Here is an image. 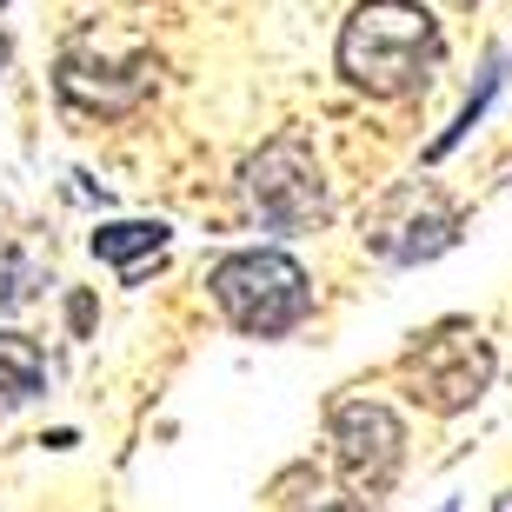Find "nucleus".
<instances>
[{
	"mask_svg": "<svg viewBox=\"0 0 512 512\" xmlns=\"http://www.w3.org/2000/svg\"><path fill=\"white\" fill-rule=\"evenodd\" d=\"M399 380H406L413 406L453 419V413H466V406H479V393L493 386V346L479 340L466 320H446L399 360Z\"/></svg>",
	"mask_w": 512,
	"mask_h": 512,
	"instance_id": "20e7f679",
	"label": "nucleus"
},
{
	"mask_svg": "<svg viewBox=\"0 0 512 512\" xmlns=\"http://www.w3.org/2000/svg\"><path fill=\"white\" fill-rule=\"evenodd\" d=\"M240 187H247V207L260 213L266 233H306L333 213L320 160H313V147L293 140V133H280V140H266V147L253 153L247 167H240Z\"/></svg>",
	"mask_w": 512,
	"mask_h": 512,
	"instance_id": "7ed1b4c3",
	"label": "nucleus"
},
{
	"mask_svg": "<svg viewBox=\"0 0 512 512\" xmlns=\"http://www.w3.org/2000/svg\"><path fill=\"white\" fill-rule=\"evenodd\" d=\"M0 67H7V34H0Z\"/></svg>",
	"mask_w": 512,
	"mask_h": 512,
	"instance_id": "9b49d317",
	"label": "nucleus"
},
{
	"mask_svg": "<svg viewBox=\"0 0 512 512\" xmlns=\"http://www.w3.org/2000/svg\"><path fill=\"white\" fill-rule=\"evenodd\" d=\"M167 240V220H107V227H94V260L114 266L120 280H140V260H160Z\"/></svg>",
	"mask_w": 512,
	"mask_h": 512,
	"instance_id": "0eeeda50",
	"label": "nucleus"
},
{
	"mask_svg": "<svg viewBox=\"0 0 512 512\" xmlns=\"http://www.w3.org/2000/svg\"><path fill=\"white\" fill-rule=\"evenodd\" d=\"M34 286H40V266L27 260V253L0 247V313H14V306H27V300H34Z\"/></svg>",
	"mask_w": 512,
	"mask_h": 512,
	"instance_id": "9d476101",
	"label": "nucleus"
},
{
	"mask_svg": "<svg viewBox=\"0 0 512 512\" xmlns=\"http://www.w3.org/2000/svg\"><path fill=\"white\" fill-rule=\"evenodd\" d=\"M326 433H333L340 479L360 499H380L399 479V466H406V426H399V413L386 399H366V393L340 399V406L326 413Z\"/></svg>",
	"mask_w": 512,
	"mask_h": 512,
	"instance_id": "39448f33",
	"label": "nucleus"
},
{
	"mask_svg": "<svg viewBox=\"0 0 512 512\" xmlns=\"http://www.w3.org/2000/svg\"><path fill=\"white\" fill-rule=\"evenodd\" d=\"M506 67H512V54H506V47H499V54L486 60V74H479V87H473V94H466V107H459V120H453V127H446V133H439V140H433V160H446V153H453L459 140H466V133L479 127V114H486V100H493L499 87H506Z\"/></svg>",
	"mask_w": 512,
	"mask_h": 512,
	"instance_id": "1a4fd4ad",
	"label": "nucleus"
},
{
	"mask_svg": "<svg viewBox=\"0 0 512 512\" xmlns=\"http://www.w3.org/2000/svg\"><path fill=\"white\" fill-rule=\"evenodd\" d=\"M459 240V207L433 180H406L399 193H386L380 220L366 233V247L393 266H419V260H439V253Z\"/></svg>",
	"mask_w": 512,
	"mask_h": 512,
	"instance_id": "423d86ee",
	"label": "nucleus"
},
{
	"mask_svg": "<svg viewBox=\"0 0 512 512\" xmlns=\"http://www.w3.org/2000/svg\"><path fill=\"white\" fill-rule=\"evenodd\" d=\"M47 393V353H40L27 333L0 326V413L7 406H27V399Z\"/></svg>",
	"mask_w": 512,
	"mask_h": 512,
	"instance_id": "6e6552de",
	"label": "nucleus"
},
{
	"mask_svg": "<svg viewBox=\"0 0 512 512\" xmlns=\"http://www.w3.org/2000/svg\"><path fill=\"white\" fill-rule=\"evenodd\" d=\"M207 293H213V306L227 313V326L247 333V340H286V333L306 326V313H313V280H306V266L280 247L220 253L213 273H207Z\"/></svg>",
	"mask_w": 512,
	"mask_h": 512,
	"instance_id": "f03ea898",
	"label": "nucleus"
},
{
	"mask_svg": "<svg viewBox=\"0 0 512 512\" xmlns=\"http://www.w3.org/2000/svg\"><path fill=\"white\" fill-rule=\"evenodd\" d=\"M333 60L346 87H360L366 100H406L439 74L446 40H439L433 7L419 0H360L333 40Z\"/></svg>",
	"mask_w": 512,
	"mask_h": 512,
	"instance_id": "f257e3e1",
	"label": "nucleus"
},
{
	"mask_svg": "<svg viewBox=\"0 0 512 512\" xmlns=\"http://www.w3.org/2000/svg\"><path fill=\"white\" fill-rule=\"evenodd\" d=\"M0 7H7V0H0Z\"/></svg>",
	"mask_w": 512,
	"mask_h": 512,
	"instance_id": "f8f14e48",
	"label": "nucleus"
}]
</instances>
